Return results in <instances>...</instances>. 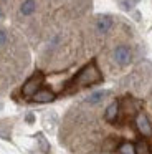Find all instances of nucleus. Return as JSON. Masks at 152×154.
<instances>
[{
	"mask_svg": "<svg viewBox=\"0 0 152 154\" xmlns=\"http://www.w3.org/2000/svg\"><path fill=\"white\" fill-rule=\"evenodd\" d=\"M102 81V75L99 71L98 65L94 61H89L88 65L81 68V70L76 73V76L73 78V86L76 88H86V86H93V85H98Z\"/></svg>",
	"mask_w": 152,
	"mask_h": 154,
	"instance_id": "nucleus-1",
	"label": "nucleus"
},
{
	"mask_svg": "<svg viewBox=\"0 0 152 154\" xmlns=\"http://www.w3.org/2000/svg\"><path fill=\"white\" fill-rule=\"evenodd\" d=\"M35 10H36V2L35 0H25V2L20 5V14L25 15V17L32 15Z\"/></svg>",
	"mask_w": 152,
	"mask_h": 154,
	"instance_id": "nucleus-9",
	"label": "nucleus"
},
{
	"mask_svg": "<svg viewBox=\"0 0 152 154\" xmlns=\"http://www.w3.org/2000/svg\"><path fill=\"white\" fill-rule=\"evenodd\" d=\"M41 83H43V75L41 73H35L32 75V78H28V80L25 81V85H23L22 88V94L25 98H30L32 100L33 94L36 93V91L41 88Z\"/></svg>",
	"mask_w": 152,
	"mask_h": 154,
	"instance_id": "nucleus-2",
	"label": "nucleus"
},
{
	"mask_svg": "<svg viewBox=\"0 0 152 154\" xmlns=\"http://www.w3.org/2000/svg\"><path fill=\"white\" fill-rule=\"evenodd\" d=\"M109 96V91H102V90H99V91H93L89 96H86V103L88 104H99L101 101H104L106 98Z\"/></svg>",
	"mask_w": 152,
	"mask_h": 154,
	"instance_id": "nucleus-8",
	"label": "nucleus"
},
{
	"mask_svg": "<svg viewBox=\"0 0 152 154\" xmlns=\"http://www.w3.org/2000/svg\"><path fill=\"white\" fill-rule=\"evenodd\" d=\"M135 4H137V0H121V7L124 10H132Z\"/></svg>",
	"mask_w": 152,
	"mask_h": 154,
	"instance_id": "nucleus-13",
	"label": "nucleus"
},
{
	"mask_svg": "<svg viewBox=\"0 0 152 154\" xmlns=\"http://www.w3.org/2000/svg\"><path fill=\"white\" fill-rule=\"evenodd\" d=\"M0 18H2V10H0Z\"/></svg>",
	"mask_w": 152,
	"mask_h": 154,
	"instance_id": "nucleus-16",
	"label": "nucleus"
},
{
	"mask_svg": "<svg viewBox=\"0 0 152 154\" xmlns=\"http://www.w3.org/2000/svg\"><path fill=\"white\" fill-rule=\"evenodd\" d=\"M111 27H112V17H109V15H99L96 18V30L99 33H108L111 30Z\"/></svg>",
	"mask_w": 152,
	"mask_h": 154,
	"instance_id": "nucleus-6",
	"label": "nucleus"
},
{
	"mask_svg": "<svg viewBox=\"0 0 152 154\" xmlns=\"http://www.w3.org/2000/svg\"><path fill=\"white\" fill-rule=\"evenodd\" d=\"M135 128H137V131L142 134V136H145V137L152 134L150 121H149L147 114H144V113H139L137 116H135Z\"/></svg>",
	"mask_w": 152,
	"mask_h": 154,
	"instance_id": "nucleus-4",
	"label": "nucleus"
},
{
	"mask_svg": "<svg viewBox=\"0 0 152 154\" xmlns=\"http://www.w3.org/2000/svg\"><path fill=\"white\" fill-rule=\"evenodd\" d=\"M117 152L119 154H135V144L124 141V143H121L117 146Z\"/></svg>",
	"mask_w": 152,
	"mask_h": 154,
	"instance_id": "nucleus-10",
	"label": "nucleus"
},
{
	"mask_svg": "<svg viewBox=\"0 0 152 154\" xmlns=\"http://www.w3.org/2000/svg\"><path fill=\"white\" fill-rule=\"evenodd\" d=\"M117 116H119V103L117 101H112L104 111V119L108 121V123H114V121L117 119Z\"/></svg>",
	"mask_w": 152,
	"mask_h": 154,
	"instance_id": "nucleus-7",
	"label": "nucleus"
},
{
	"mask_svg": "<svg viewBox=\"0 0 152 154\" xmlns=\"http://www.w3.org/2000/svg\"><path fill=\"white\" fill-rule=\"evenodd\" d=\"M25 119H26V123H33V121H35V116H33V113H28V116H26Z\"/></svg>",
	"mask_w": 152,
	"mask_h": 154,
	"instance_id": "nucleus-15",
	"label": "nucleus"
},
{
	"mask_svg": "<svg viewBox=\"0 0 152 154\" xmlns=\"http://www.w3.org/2000/svg\"><path fill=\"white\" fill-rule=\"evenodd\" d=\"M7 43V33L3 30H0V47Z\"/></svg>",
	"mask_w": 152,
	"mask_h": 154,
	"instance_id": "nucleus-14",
	"label": "nucleus"
},
{
	"mask_svg": "<svg viewBox=\"0 0 152 154\" xmlns=\"http://www.w3.org/2000/svg\"><path fill=\"white\" fill-rule=\"evenodd\" d=\"M112 58H114V61L119 66H127L132 61V51L127 45H119L112 51Z\"/></svg>",
	"mask_w": 152,
	"mask_h": 154,
	"instance_id": "nucleus-3",
	"label": "nucleus"
},
{
	"mask_svg": "<svg viewBox=\"0 0 152 154\" xmlns=\"http://www.w3.org/2000/svg\"><path fill=\"white\" fill-rule=\"evenodd\" d=\"M150 154H152V151H150Z\"/></svg>",
	"mask_w": 152,
	"mask_h": 154,
	"instance_id": "nucleus-17",
	"label": "nucleus"
},
{
	"mask_svg": "<svg viewBox=\"0 0 152 154\" xmlns=\"http://www.w3.org/2000/svg\"><path fill=\"white\" fill-rule=\"evenodd\" d=\"M38 146H40V149H41L43 152H48L50 151V144H48V141H46L43 136H38Z\"/></svg>",
	"mask_w": 152,
	"mask_h": 154,
	"instance_id": "nucleus-12",
	"label": "nucleus"
},
{
	"mask_svg": "<svg viewBox=\"0 0 152 154\" xmlns=\"http://www.w3.org/2000/svg\"><path fill=\"white\" fill-rule=\"evenodd\" d=\"M135 154H150V147L145 141H137L135 144Z\"/></svg>",
	"mask_w": 152,
	"mask_h": 154,
	"instance_id": "nucleus-11",
	"label": "nucleus"
},
{
	"mask_svg": "<svg viewBox=\"0 0 152 154\" xmlns=\"http://www.w3.org/2000/svg\"><path fill=\"white\" fill-rule=\"evenodd\" d=\"M55 98H56V94L53 93L50 88H40L38 91H36L35 94H33V98H32V101H35V103H51V101H55Z\"/></svg>",
	"mask_w": 152,
	"mask_h": 154,
	"instance_id": "nucleus-5",
	"label": "nucleus"
}]
</instances>
